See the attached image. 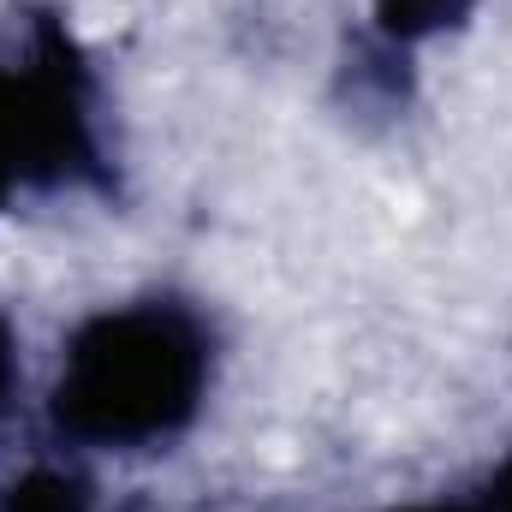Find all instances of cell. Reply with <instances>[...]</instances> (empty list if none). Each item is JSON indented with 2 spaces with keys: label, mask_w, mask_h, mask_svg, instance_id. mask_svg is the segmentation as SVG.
<instances>
[{
  "label": "cell",
  "mask_w": 512,
  "mask_h": 512,
  "mask_svg": "<svg viewBox=\"0 0 512 512\" xmlns=\"http://www.w3.org/2000/svg\"><path fill=\"white\" fill-rule=\"evenodd\" d=\"M215 382V334L179 298L96 310L60 358L48 417L78 447L137 453L185 435Z\"/></svg>",
  "instance_id": "obj_1"
},
{
  "label": "cell",
  "mask_w": 512,
  "mask_h": 512,
  "mask_svg": "<svg viewBox=\"0 0 512 512\" xmlns=\"http://www.w3.org/2000/svg\"><path fill=\"white\" fill-rule=\"evenodd\" d=\"M96 90L54 18H36L18 54H0V209L24 191L102 185Z\"/></svg>",
  "instance_id": "obj_2"
},
{
  "label": "cell",
  "mask_w": 512,
  "mask_h": 512,
  "mask_svg": "<svg viewBox=\"0 0 512 512\" xmlns=\"http://www.w3.org/2000/svg\"><path fill=\"white\" fill-rule=\"evenodd\" d=\"M0 512H108L102 495L66 465H30L0 483Z\"/></svg>",
  "instance_id": "obj_3"
},
{
  "label": "cell",
  "mask_w": 512,
  "mask_h": 512,
  "mask_svg": "<svg viewBox=\"0 0 512 512\" xmlns=\"http://www.w3.org/2000/svg\"><path fill=\"white\" fill-rule=\"evenodd\" d=\"M477 0H376V24H382L387 42H423L447 24H459Z\"/></svg>",
  "instance_id": "obj_4"
},
{
  "label": "cell",
  "mask_w": 512,
  "mask_h": 512,
  "mask_svg": "<svg viewBox=\"0 0 512 512\" xmlns=\"http://www.w3.org/2000/svg\"><path fill=\"white\" fill-rule=\"evenodd\" d=\"M459 512H512V459L495 465V477H489L471 501H459Z\"/></svg>",
  "instance_id": "obj_5"
},
{
  "label": "cell",
  "mask_w": 512,
  "mask_h": 512,
  "mask_svg": "<svg viewBox=\"0 0 512 512\" xmlns=\"http://www.w3.org/2000/svg\"><path fill=\"white\" fill-rule=\"evenodd\" d=\"M12 393H18V340H12V328H6V316H0V417H6V405H12Z\"/></svg>",
  "instance_id": "obj_6"
}]
</instances>
